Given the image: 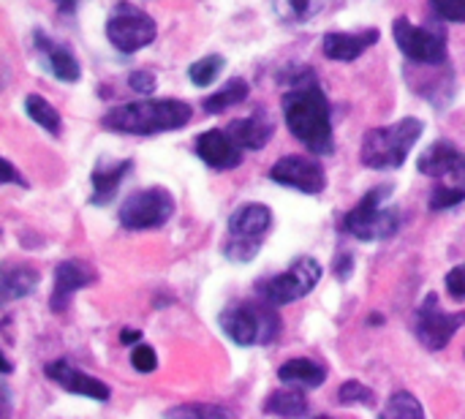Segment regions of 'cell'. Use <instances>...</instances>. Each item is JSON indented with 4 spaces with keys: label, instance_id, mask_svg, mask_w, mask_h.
Listing matches in <instances>:
<instances>
[{
    "label": "cell",
    "instance_id": "1",
    "mask_svg": "<svg viewBox=\"0 0 465 419\" xmlns=\"http://www.w3.org/2000/svg\"><path fill=\"white\" fill-rule=\"evenodd\" d=\"M283 120L289 131L316 155H330L332 145V120H330V101L319 82L294 85L283 93Z\"/></svg>",
    "mask_w": 465,
    "mask_h": 419
},
{
    "label": "cell",
    "instance_id": "2",
    "mask_svg": "<svg viewBox=\"0 0 465 419\" xmlns=\"http://www.w3.org/2000/svg\"><path fill=\"white\" fill-rule=\"evenodd\" d=\"M193 109L185 101L177 98H153V101H134L109 109L104 117V125L117 134L131 136H153L163 131H177L191 123Z\"/></svg>",
    "mask_w": 465,
    "mask_h": 419
},
{
    "label": "cell",
    "instance_id": "3",
    "mask_svg": "<svg viewBox=\"0 0 465 419\" xmlns=\"http://www.w3.org/2000/svg\"><path fill=\"white\" fill-rule=\"evenodd\" d=\"M425 131V123L417 117H403L392 125L371 128L362 139V164L371 169H401L411 153V147L420 142Z\"/></svg>",
    "mask_w": 465,
    "mask_h": 419
},
{
    "label": "cell",
    "instance_id": "4",
    "mask_svg": "<svg viewBox=\"0 0 465 419\" xmlns=\"http://www.w3.org/2000/svg\"><path fill=\"white\" fill-rule=\"evenodd\" d=\"M278 305L272 303H240L229 305L221 316L218 324L226 333L229 341L237 346H259V344H272L281 333V316L275 311Z\"/></svg>",
    "mask_w": 465,
    "mask_h": 419
},
{
    "label": "cell",
    "instance_id": "5",
    "mask_svg": "<svg viewBox=\"0 0 465 419\" xmlns=\"http://www.w3.org/2000/svg\"><path fill=\"white\" fill-rule=\"evenodd\" d=\"M392 185H379L362 196V202L343 218V232L354 234L357 240L373 243V240H387L398 232L401 226V213L384 207V202L392 196Z\"/></svg>",
    "mask_w": 465,
    "mask_h": 419
},
{
    "label": "cell",
    "instance_id": "6",
    "mask_svg": "<svg viewBox=\"0 0 465 419\" xmlns=\"http://www.w3.org/2000/svg\"><path fill=\"white\" fill-rule=\"evenodd\" d=\"M322 264L311 256H300L292 262V267L281 275H272L267 281L259 284V294L262 300L272 303V305H289L302 300L305 294L313 292V286L322 281Z\"/></svg>",
    "mask_w": 465,
    "mask_h": 419
},
{
    "label": "cell",
    "instance_id": "7",
    "mask_svg": "<svg viewBox=\"0 0 465 419\" xmlns=\"http://www.w3.org/2000/svg\"><path fill=\"white\" fill-rule=\"evenodd\" d=\"M174 215V196L166 188H142L131 194L120 207V224L125 229H161Z\"/></svg>",
    "mask_w": 465,
    "mask_h": 419
},
{
    "label": "cell",
    "instance_id": "8",
    "mask_svg": "<svg viewBox=\"0 0 465 419\" xmlns=\"http://www.w3.org/2000/svg\"><path fill=\"white\" fill-rule=\"evenodd\" d=\"M155 35H158V27H155L153 16L128 3H117L112 16L106 19V38L112 41L114 49H120L125 55L153 44Z\"/></svg>",
    "mask_w": 465,
    "mask_h": 419
},
{
    "label": "cell",
    "instance_id": "9",
    "mask_svg": "<svg viewBox=\"0 0 465 419\" xmlns=\"http://www.w3.org/2000/svg\"><path fill=\"white\" fill-rule=\"evenodd\" d=\"M392 35H395L398 49L414 63L441 65L447 60V33L444 30L417 27L406 16H398L392 25Z\"/></svg>",
    "mask_w": 465,
    "mask_h": 419
},
{
    "label": "cell",
    "instance_id": "10",
    "mask_svg": "<svg viewBox=\"0 0 465 419\" xmlns=\"http://www.w3.org/2000/svg\"><path fill=\"white\" fill-rule=\"evenodd\" d=\"M465 324V311L458 314H447L439 305L436 294H428L422 300V305L417 308V322H414V333L420 338V344L430 352H441L447 349V344L452 341V335Z\"/></svg>",
    "mask_w": 465,
    "mask_h": 419
},
{
    "label": "cell",
    "instance_id": "11",
    "mask_svg": "<svg viewBox=\"0 0 465 419\" xmlns=\"http://www.w3.org/2000/svg\"><path fill=\"white\" fill-rule=\"evenodd\" d=\"M270 177L278 185L286 188H297L302 194H322L327 185V175L319 158H308V155H286L281 158L272 169Z\"/></svg>",
    "mask_w": 465,
    "mask_h": 419
},
{
    "label": "cell",
    "instance_id": "12",
    "mask_svg": "<svg viewBox=\"0 0 465 419\" xmlns=\"http://www.w3.org/2000/svg\"><path fill=\"white\" fill-rule=\"evenodd\" d=\"M417 169L422 175L444 180L450 185H465V153L447 139H439L436 145H430L420 155Z\"/></svg>",
    "mask_w": 465,
    "mask_h": 419
},
{
    "label": "cell",
    "instance_id": "13",
    "mask_svg": "<svg viewBox=\"0 0 465 419\" xmlns=\"http://www.w3.org/2000/svg\"><path fill=\"white\" fill-rule=\"evenodd\" d=\"M95 281V273L87 262H79V259H68V262H60L57 270H54V289H52V300H49V308L54 314H63L68 311L71 305V297L84 289L87 284Z\"/></svg>",
    "mask_w": 465,
    "mask_h": 419
},
{
    "label": "cell",
    "instance_id": "14",
    "mask_svg": "<svg viewBox=\"0 0 465 419\" xmlns=\"http://www.w3.org/2000/svg\"><path fill=\"white\" fill-rule=\"evenodd\" d=\"M196 155L213 169H234L242 164V147L232 139L229 131H204L196 136Z\"/></svg>",
    "mask_w": 465,
    "mask_h": 419
},
{
    "label": "cell",
    "instance_id": "15",
    "mask_svg": "<svg viewBox=\"0 0 465 419\" xmlns=\"http://www.w3.org/2000/svg\"><path fill=\"white\" fill-rule=\"evenodd\" d=\"M46 376L60 384L65 393H74V395H82V398H93V401H109V387L95 379V376H87L82 371H76L71 363L65 360H57V363H49L46 365Z\"/></svg>",
    "mask_w": 465,
    "mask_h": 419
},
{
    "label": "cell",
    "instance_id": "16",
    "mask_svg": "<svg viewBox=\"0 0 465 419\" xmlns=\"http://www.w3.org/2000/svg\"><path fill=\"white\" fill-rule=\"evenodd\" d=\"M379 35L381 33L376 27H368L362 33H327L322 46L330 60L349 63V60H357L360 55H365L379 41Z\"/></svg>",
    "mask_w": 465,
    "mask_h": 419
},
{
    "label": "cell",
    "instance_id": "17",
    "mask_svg": "<svg viewBox=\"0 0 465 419\" xmlns=\"http://www.w3.org/2000/svg\"><path fill=\"white\" fill-rule=\"evenodd\" d=\"M226 131L232 134V139L242 150H262L272 139L275 123H272V117L264 109H259V112H253V115H248L242 120H232Z\"/></svg>",
    "mask_w": 465,
    "mask_h": 419
},
{
    "label": "cell",
    "instance_id": "18",
    "mask_svg": "<svg viewBox=\"0 0 465 419\" xmlns=\"http://www.w3.org/2000/svg\"><path fill=\"white\" fill-rule=\"evenodd\" d=\"M272 226V213L264 205H245L229 218V237L262 240Z\"/></svg>",
    "mask_w": 465,
    "mask_h": 419
},
{
    "label": "cell",
    "instance_id": "19",
    "mask_svg": "<svg viewBox=\"0 0 465 419\" xmlns=\"http://www.w3.org/2000/svg\"><path fill=\"white\" fill-rule=\"evenodd\" d=\"M35 46H38V52L46 57V63H49V71H52V74H54L60 82H76V79L82 76L76 57H74V55H71L65 46L54 44L49 35H44L41 30L35 33Z\"/></svg>",
    "mask_w": 465,
    "mask_h": 419
},
{
    "label": "cell",
    "instance_id": "20",
    "mask_svg": "<svg viewBox=\"0 0 465 419\" xmlns=\"http://www.w3.org/2000/svg\"><path fill=\"white\" fill-rule=\"evenodd\" d=\"M131 169H134L131 161H120V164H109V166L98 164L93 169V177H90L93 180V196H90V202L93 205H106L117 194L120 183L125 180V175Z\"/></svg>",
    "mask_w": 465,
    "mask_h": 419
},
{
    "label": "cell",
    "instance_id": "21",
    "mask_svg": "<svg viewBox=\"0 0 465 419\" xmlns=\"http://www.w3.org/2000/svg\"><path fill=\"white\" fill-rule=\"evenodd\" d=\"M281 382L286 384H297V387H305V390H313V387H322L324 379H327V371L313 363V360H305V357H297V360H289L281 365L278 371Z\"/></svg>",
    "mask_w": 465,
    "mask_h": 419
},
{
    "label": "cell",
    "instance_id": "22",
    "mask_svg": "<svg viewBox=\"0 0 465 419\" xmlns=\"http://www.w3.org/2000/svg\"><path fill=\"white\" fill-rule=\"evenodd\" d=\"M3 303H11V300H19V297H27L35 292L38 286V273L30 270V267H5L3 270Z\"/></svg>",
    "mask_w": 465,
    "mask_h": 419
},
{
    "label": "cell",
    "instance_id": "23",
    "mask_svg": "<svg viewBox=\"0 0 465 419\" xmlns=\"http://www.w3.org/2000/svg\"><path fill=\"white\" fill-rule=\"evenodd\" d=\"M248 93H251L248 82H245V79H240V76H234V79H229L218 93L207 95L202 106H204L210 115H221V112H226V109H232V106H237V104H242V101L248 98Z\"/></svg>",
    "mask_w": 465,
    "mask_h": 419
},
{
    "label": "cell",
    "instance_id": "24",
    "mask_svg": "<svg viewBox=\"0 0 465 419\" xmlns=\"http://www.w3.org/2000/svg\"><path fill=\"white\" fill-rule=\"evenodd\" d=\"M264 412L278 414V417H302V414H308V401L297 390H281V393L270 395Z\"/></svg>",
    "mask_w": 465,
    "mask_h": 419
},
{
    "label": "cell",
    "instance_id": "25",
    "mask_svg": "<svg viewBox=\"0 0 465 419\" xmlns=\"http://www.w3.org/2000/svg\"><path fill=\"white\" fill-rule=\"evenodd\" d=\"M25 112H27V117H30L35 125H41V128L49 131L52 136L60 134V115H57V109H54L46 98H41V95H27V98H25Z\"/></svg>",
    "mask_w": 465,
    "mask_h": 419
},
{
    "label": "cell",
    "instance_id": "26",
    "mask_svg": "<svg viewBox=\"0 0 465 419\" xmlns=\"http://www.w3.org/2000/svg\"><path fill=\"white\" fill-rule=\"evenodd\" d=\"M381 417L422 419L425 417V409H422V404H420L411 393H395V395L387 401V409L381 412Z\"/></svg>",
    "mask_w": 465,
    "mask_h": 419
},
{
    "label": "cell",
    "instance_id": "27",
    "mask_svg": "<svg viewBox=\"0 0 465 419\" xmlns=\"http://www.w3.org/2000/svg\"><path fill=\"white\" fill-rule=\"evenodd\" d=\"M223 65H226V60L221 55H207V57H202V60H196L191 65L188 76H191V82L196 87H210L218 79V74L223 71Z\"/></svg>",
    "mask_w": 465,
    "mask_h": 419
},
{
    "label": "cell",
    "instance_id": "28",
    "mask_svg": "<svg viewBox=\"0 0 465 419\" xmlns=\"http://www.w3.org/2000/svg\"><path fill=\"white\" fill-rule=\"evenodd\" d=\"M338 404L341 406H365V409H373L376 406V395H373L371 387H365L360 382H346L338 390Z\"/></svg>",
    "mask_w": 465,
    "mask_h": 419
},
{
    "label": "cell",
    "instance_id": "29",
    "mask_svg": "<svg viewBox=\"0 0 465 419\" xmlns=\"http://www.w3.org/2000/svg\"><path fill=\"white\" fill-rule=\"evenodd\" d=\"M262 251V240H242V237H229L223 243V256L232 262H251Z\"/></svg>",
    "mask_w": 465,
    "mask_h": 419
},
{
    "label": "cell",
    "instance_id": "30",
    "mask_svg": "<svg viewBox=\"0 0 465 419\" xmlns=\"http://www.w3.org/2000/svg\"><path fill=\"white\" fill-rule=\"evenodd\" d=\"M465 202V185H450V183H439L436 191L430 194V210H447Z\"/></svg>",
    "mask_w": 465,
    "mask_h": 419
},
{
    "label": "cell",
    "instance_id": "31",
    "mask_svg": "<svg viewBox=\"0 0 465 419\" xmlns=\"http://www.w3.org/2000/svg\"><path fill=\"white\" fill-rule=\"evenodd\" d=\"M433 11L447 22H465V0H430Z\"/></svg>",
    "mask_w": 465,
    "mask_h": 419
},
{
    "label": "cell",
    "instance_id": "32",
    "mask_svg": "<svg viewBox=\"0 0 465 419\" xmlns=\"http://www.w3.org/2000/svg\"><path fill=\"white\" fill-rule=\"evenodd\" d=\"M169 417H229L226 409H218V406H177V409H169L166 412Z\"/></svg>",
    "mask_w": 465,
    "mask_h": 419
},
{
    "label": "cell",
    "instance_id": "33",
    "mask_svg": "<svg viewBox=\"0 0 465 419\" xmlns=\"http://www.w3.org/2000/svg\"><path fill=\"white\" fill-rule=\"evenodd\" d=\"M131 365L139 371V374H153L158 368V357L150 346H136L131 352Z\"/></svg>",
    "mask_w": 465,
    "mask_h": 419
},
{
    "label": "cell",
    "instance_id": "34",
    "mask_svg": "<svg viewBox=\"0 0 465 419\" xmlns=\"http://www.w3.org/2000/svg\"><path fill=\"white\" fill-rule=\"evenodd\" d=\"M447 289L452 300L465 303V264H458L447 273Z\"/></svg>",
    "mask_w": 465,
    "mask_h": 419
},
{
    "label": "cell",
    "instance_id": "35",
    "mask_svg": "<svg viewBox=\"0 0 465 419\" xmlns=\"http://www.w3.org/2000/svg\"><path fill=\"white\" fill-rule=\"evenodd\" d=\"M128 85L136 90V93H155V87H158V79H155V74L153 71H134L131 76H128Z\"/></svg>",
    "mask_w": 465,
    "mask_h": 419
},
{
    "label": "cell",
    "instance_id": "36",
    "mask_svg": "<svg viewBox=\"0 0 465 419\" xmlns=\"http://www.w3.org/2000/svg\"><path fill=\"white\" fill-rule=\"evenodd\" d=\"M351 264H354V259H351L349 254H341V256L335 259V264H332L335 278H338V281H349V278H351Z\"/></svg>",
    "mask_w": 465,
    "mask_h": 419
},
{
    "label": "cell",
    "instance_id": "37",
    "mask_svg": "<svg viewBox=\"0 0 465 419\" xmlns=\"http://www.w3.org/2000/svg\"><path fill=\"white\" fill-rule=\"evenodd\" d=\"M3 169H5V183H19V185H27L25 177L14 169V164L8 158H3Z\"/></svg>",
    "mask_w": 465,
    "mask_h": 419
},
{
    "label": "cell",
    "instance_id": "38",
    "mask_svg": "<svg viewBox=\"0 0 465 419\" xmlns=\"http://www.w3.org/2000/svg\"><path fill=\"white\" fill-rule=\"evenodd\" d=\"M289 3H292V8H294L297 16H308L311 14V5H313V0H289Z\"/></svg>",
    "mask_w": 465,
    "mask_h": 419
},
{
    "label": "cell",
    "instance_id": "39",
    "mask_svg": "<svg viewBox=\"0 0 465 419\" xmlns=\"http://www.w3.org/2000/svg\"><path fill=\"white\" fill-rule=\"evenodd\" d=\"M139 341H142V333L139 330H123L120 333V344H125V346L128 344H139Z\"/></svg>",
    "mask_w": 465,
    "mask_h": 419
},
{
    "label": "cell",
    "instance_id": "40",
    "mask_svg": "<svg viewBox=\"0 0 465 419\" xmlns=\"http://www.w3.org/2000/svg\"><path fill=\"white\" fill-rule=\"evenodd\" d=\"M74 3H76V0H57V5H60L63 11H71V8H74Z\"/></svg>",
    "mask_w": 465,
    "mask_h": 419
}]
</instances>
